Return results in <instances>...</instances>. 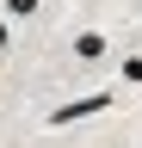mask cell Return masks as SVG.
Listing matches in <instances>:
<instances>
[{
	"instance_id": "1",
	"label": "cell",
	"mask_w": 142,
	"mask_h": 148,
	"mask_svg": "<svg viewBox=\"0 0 142 148\" xmlns=\"http://www.w3.org/2000/svg\"><path fill=\"white\" fill-rule=\"evenodd\" d=\"M105 105H111V92H86V99H74V105H56V111H49V130H68L80 117H99Z\"/></svg>"
},
{
	"instance_id": "2",
	"label": "cell",
	"mask_w": 142,
	"mask_h": 148,
	"mask_svg": "<svg viewBox=\"0 0 142 148\" xmlns=\"http://www.w3.org/2000/svg\"><path fill=\"white\" fill-rule=\"evenodd\" d=\"M105 56V31H80L74 37V62H99Z\"/></svg>"
},
{
	"instance_id": "3",
	"label": "cell",
	"mask_w": 142,
	"mask_h": 148,
	"mask_svg": "<svg viewBox=\"0 0 142 148\" xmlns=\"http://www.w3.org/2000/svg\"><path fill=\"white\" fill-rule=\"evenodd\" d=\"M123 80H130V86H142V56H123Z\"/></svg>"
},
{
	"instance_id": "4",
	"label": "cell",
	"mask_w": 142,
	"mask_h": 148,
	"mask_svg": "<svg viewBox=\"0 0 142 148\" xmlns=\"http://www.w3.org/2000/svg\"><path fill=\"white\" fill-rule=\"evenodd\" d=\"M6 12H12V18H31V12H37V0H6Z\"/></svg>"
},
{
	"instance_id": "5",
	"label": "cell",
	"mask_w": 142,
	"mask_h": 148,
	"mask_svg": "<svg viewBox=\"0 0 142 148\" xmlns=\"http://www.w3.org/2000/svg\"><path fill=\"white\" fill-rule=\"evenodd\" d=\"M6 49H12V25L0 18V56H6Z\"/></svg>"
}]
</instances>
